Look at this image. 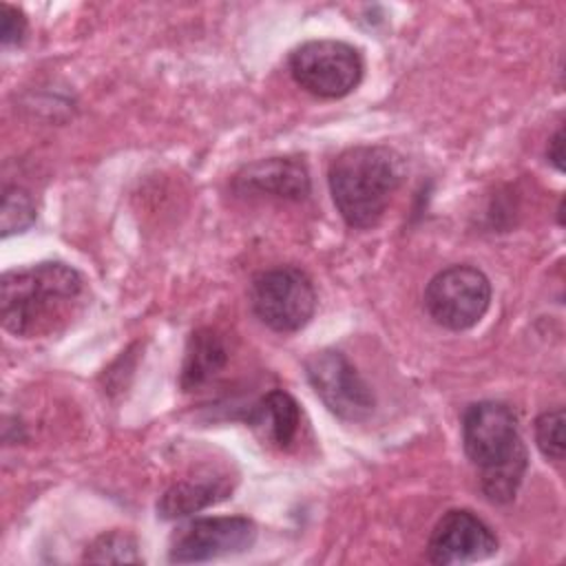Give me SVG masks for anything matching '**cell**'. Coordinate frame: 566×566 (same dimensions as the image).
<instances>
[{"label":"cell","mask_w":566,"mask_h":566,"mask_svg":"<svg viewBox=\"0 0 566 566\" xmlns=\"http://www.w3.org/2000/svg\"><path fill=\"white\" fill-rule=\"evenodd\" d=\"M84 292V276L60 261L9 270L0 283L2 325L22 338L53 334L80 310Z\"/></svg>","instance_id":"6da1fadb"},{"label":"cell","mask_w":566,"mask_h":566,"mask_svg":"<svg viewBox=\"0 0 566 566\" xmlns=\"http://www.w3.org/2000/svg\"><path fill=\"white\" fill-rule=\"evenodd\" d=\"M462 447L480 471L484 495L511 502L526 473V447L517 431V418L500 400H480L462 416Z\"/></svg>","instance_id":"7a4b0ae2"},{"label":"cell","mask_w":566,"mask_h":566,"mask_svg":"<svg viewBox=\"0 0 566 566\" xmlns=\"http://www.w3.org/2000/svg\"><path fill=\"white\" fill-rule=\"evenodd\" d=\"M405 166L389 146H352L329 166L327 181L334 206L349 228L376 226L391 195L402 184Z\"/></svg>","instance_id":"3957f363"},{"label":"cell","mask_w":566,"mask_h":566,"mask_svg":"<svg viewBox=\"0 0 566 566\" xmlns=\"http://www.w3.org/2000/svg\"><path fill=\"white\" fill-rule=\"evenodd\" d=\"M250 305L256 318L274 332L303 329L316 310L312 279L294 265L263 270L252 279Z\"/></svg>","instance_id":"277c9868"},{"label":"cell","mask_w":566,"mask_h":566,"mask_svg":"<svg viewBox=\"0 0 566 566\" xmlns=\"http://www.w3.org/2000/svg\"><path fill=\"white\" fill-rule=\"evenodd\" d=\"M290 75L307 93L323 99L349 95L363 80L358 49L343 40H307L290 53Z\"/></svg>","instance_id":"5b68a950"},{"label":"cell","mask_w":566,"mask_h":566,"mask_svg":"<svg viewBox=\"0 0 566 566\" xmlns=\"http://www.w3.org/2000/svg\"><path fill=\"white\" fill-rule=\"evenodd\" d=\"M491 281L473 265L440 270L424 290V310L444 329H471L489 310Z\"/></svg>","instance_id":"8992f818"},{"label":"cell","mask_w":566,"mask_h":566,"mask_svg":"<svg viewBox=\"0 0 566 566\" xmlns=\"http://www.w3.org/2000/svg\"><path fill=\"white\" fill-rule=\"evenodd\" d=\"M305 374L323 405L340 420L360 422L374 413L371 387L343 352H314L305 360Z\"/></svg>","instance_id":"52a82bcc"},{"label":"cell","mask_w":566,"mask_h":566,"mask_svg":"<svg viewBox=\"0 0 566 566\" xmlns=\"http://www.w3.org/2000/svg\"><path fill=\"white\" fill-rule=\"evenodd\" d=\"M256 542V524L243 515H206L181 524L170 535L168 559L199 564L248 551Z\"/></svg>","instance_id":"ba28073f"},{"label":"cell","mask_w":566,"mask_h":566,"mask_svg":"<svg viewBox=\"0 0 566 566\" xmlns=\"http://www.w3.org/2000/svg\"><path fill=\"white\" fill-rule=\"evenodd\" d=\"M497 553L493 528L467 509L447 511L433 526L427 557L433 564H471Z\"/></svg>","instance_id":"9c48e42d"},{"label":"cell","mask_w":566,"mask_h":566,"mask_svg":"<svg viewBox=\"0 0 566 566\" xmlns=\"http://www.w3.org/2000/svg\"><path fill=\"white\" fill-rule=\"evenodd\" d=\"M239 195L276 197L283 201H303L310 195V175L303 161L292 157H270L245 166L234 177Z\"/></svg>","instance_id":"30bf717a"},{"label":"cell","mask_w":566,"mask_h":566,"mask_svg":"<svg viewBox=\"0 0 566 566\" xmlns=\"http://www.w3.org/2000/svg\"><path fill=\"white\" fill-rule=\"evenodd\" d=\"M245 422L263 442L287 449L298 433L301 409L287 391L272 389L250 407Z\"/></svg>","instance_id":"8fae6325"},{"label":"cell","mask_w":566,"mask_h":566,"mask_svg":"<svg viewBox=\"0 0 566 566\" xmlns=\"http://www.w3.org/2000/svg\"><path fill=\"white\" fill-rule=\"evenodd\" d=\"M232 491V484L226 475H206L195 480H181L172 484L157 502V515L161 520H177L199 513L221 500Z\"/></svg>","instance_id":"7c38bea8"},{"label":"cell","mask_w":566,"mask_h":566,"mask_svg":"<svg viewBox=\"0 0 566 566\" xmlns=\"http://www.w3.org/2000/svg\"><path fill=\"white\" fill-rule=\"evenodd\" d=\"M228 363V352L221 336L208 327L197 329L186 347L179 382L186 391L199 389Z\"/></svg>","instance_id":"4fadbf2b"},{"label":"cell","mask_w":566,"mask_h":566,"mask_svg":"<svg viewBox=\"0 0 566 566\" xmlns=\"http://www.w3.org/2000/svg\"><path fill=\"white\" fill-rule=\"evenodd\" d=\"M86 562H106V564H139L142 557L137 553V542L122 531L102 533L93 539L84 553Z\"/></svg>","instance_id":"5bb4252c"},{"label":"cell","mask_w":566,"mask_h":566,"mask_svg":"<svg viewBox=\"0 0 566 566\" xmlns=\"http://www.w3.org/2000/svg\"><path fill=\"white\" fill-rule=\"evenodd\" d=\"M35 221V203L31 199V195L24 188L11 186L4 188L2 195V210H0V230L2 237H11V234H20L24 230H29Z\"/></svg>","instance_id":"9a60e30c"},{"label":"cell","mask_w":566,"mask_h":566,"mask_svg":"<svg viewBox=\"0 0 566 566\" xmlns=\"http://www.w3.org/2000/svg\"><path fill=\"white\" fill-rule=\"evenodd\" d=\"M564 424H566V416L562 407L544 411L535 420V442H537V449L548 460H555V462L564 460Z\"/></svg>","instance_id":"2e32d148"},{"label":"cell","mask_w":566,"mask_h":566,"mask_svg":"<svg viewBox=\"0 0 566 566\" xmlns=\"http://www.w3.org/2000/svg\"><path fill=\"white\" fill-rule=\"evenodd\" d=\"M0 42L2 46L18 44L27 31V18L20 9L11 4H0Z\"/></svg>","instance_id":"e0dca14e"},{"label":"cell","mask_w":566,"mask_h":566,"mask_svg":"<svg viewBox=\"0 0 566 566\" xmlns=\"http://www.w3.org/2000/svg\"><path fill=\"white\" fill-rule=\"evenodd\" d=\"M546 157H548V161L557 168V170H564V130L559 128L553 137H551V142H548V148H546Z\"/></svg>","instance_id":"ac0fdd59"}]
</instances>
